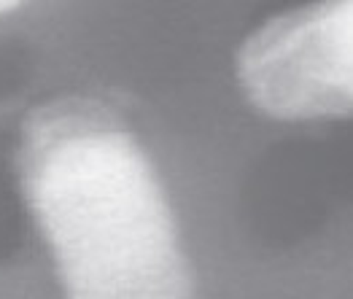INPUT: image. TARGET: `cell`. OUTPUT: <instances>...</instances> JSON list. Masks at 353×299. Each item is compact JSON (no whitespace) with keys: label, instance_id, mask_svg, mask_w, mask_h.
<instances>
[{"label":"cell","instance_id":"obj_1","mask_svg":"<svg viewBox=\"0 0 353 299\" xmlns=\"http://www.w3.org/2000/svg\"><path fill=\"white\" fill-rule=\"evenodd\" d=\"M19 170L65 299H194L165 189L117 111L89 97L35 108Z\"/></svg>","mask_w":353,"mask_h":299},{"label":"cell","instance_id":"obj_2","mask_svg":"<svg viewBox=\"0 0 353 299\" xmlns=\"http://www.w3.org/2000/svg\"><path fill=\"white\" fill-rule=\"evenodd\" d=\"M237 81L272 119L353 116V0L267 19L237 52Z\"/></svg>","mask_w":353,"mask_h":299},{"label":"cell","instance_id":"obj_3","mask_svg":"<svg viewBox=\"0 0 353 299\" xmlns=\"http://www.w3.org/2000/svg\"><path fill=\"white\" fill-rule=\"evenodd\" d=\"M11 8H17V3H14V0H0V17H3V14H8Z\"/></svg>","mask_w":353,"mask_h":299}]
</instances>
